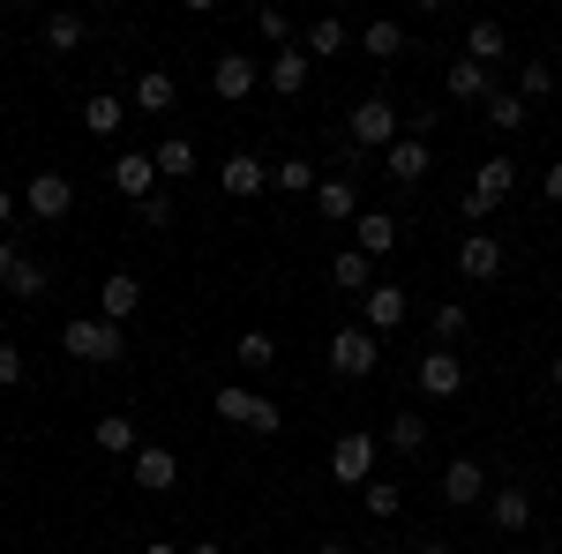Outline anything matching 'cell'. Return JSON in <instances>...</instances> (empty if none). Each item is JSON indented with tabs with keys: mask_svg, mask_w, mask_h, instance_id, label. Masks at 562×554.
<instances>
[{
	"mask_svg": "<svg viewBox=\"0 0 562 554\" xmlns=\"http://www.w3.org/2000/svg\"><path fill=\"white\" fill-rule=\"evenodd\" d=\"M346 143H352V150H368V158H383V150L405 143V113L375 90V98H360V105L346 113Z\"/></svg>",
	"mask_w": 562,
	"mask_h": 554,
	"instance_id": "1",
	"label": "cell"
},
{
	"mask_svg": "<svg viewBox=\"0 0 562 554\" xmlns=\"http://www.w3.org/2000/svg\"><path fill=\"white\" fill-rule=\"evenodd\" d=\"M60 344H68V360H90V368L128 360V330H113L105 315H76V323L60 330Z\"/></svg>",
	"mask_w": 562,
	"mask_h": 554,
	"instance_id": "2",
	"label": "cell"
},
{
	"mask_svg": "<svg viewBox=\"0 0 562 554\" xmlns=\"http://www.w3.org/2000/svg\"><path fill=\"white\" fill-rule=\"evenodd\" d=\"M375 368H383V338L375 330H360V323L352 330H330V375L338 383H368Z\"/></svg>",
	"mask_w": 562,
	"mask_h": 554,
	"instance_id": "3",
	"label": "cell"
},
{
	"mask_svg": "<svg viewBox=\"0 0 562 554\" xmlns=\"http://www.w3.org/2000/svg\"><path fill=\"white\" fill-rule=\"evenodd\" d=\"M211 412H217V420H233V427H256V434H278V427H285V412H278L270 397H256V389H240V383L211 389Z\"/></svg>",
	"mask_w": 562,
	"mask_h": 554,
	"instance_id": "4",
	"label": "cell"
},
{
	"mask_svg": "<svg viewBox=\"0 0 562 554\" xmlns=\"http://www.w3.org/2000/svg\"><path fill=\"white\" fill-rule=\"evenodd\" d=\"M330 479H338V487H368V479H375V434H368V427H346V434L330 442Z\"/></svg>",
	"mask_w": 562,
	"mask_h": 554,
	"instance_id": "5",
	"label": "cell"
},
{
	"mask_svg": "<svg viewBox=\"0 0 562 554\" xmlns=\"http://www.w3.org/2000/svg\"><path fill=\"white\" fill-rule=\"evenodd\" d=\"M510 188H518V166H510V150H503V158H487V166L473 172V188H465V217H487V211H503V203H510Z\"/></svg>",
	"mask_w": 562,
	"mask_h": 554,
	"instance_id": "6",
	"label": "cell"
},
{
	"mask_svg": "<svg viewBox=\"0 0 562 554\" xmlns=\"http://www.w3.org/2000/svg\"><path fill=\"white\" fill-rule=\"evenodd\" d=\"M405 315H413V293H405V285H390V278H375V285L360 293V330H375V338H390Z\"/></svg>",
	"mask_w": 562,
	"mask_h": 554,
	"instance_id": "7",
	"label": "cell"
},
{
	"mask_svg": "<svg viewBox=\"0 0 562 554\" xmlns=\"http://www.w3.org/2000/svg\"><path fill=\"white\" fill-rule=\"evenodd\" d=\"M23 211L45 217V225H60V217L76 211V180H68V172H31V180H23Z\"/></svg>",
	"mask_w": 562,
	"mask_h": 554,
	"instance_id": "8",
	"label": "cell"
},
{
	"mask_svg": "<svg viewBox=\"0 0 562 554\" xmlns=\"http://www.w3.org/2000/svg\"><path fill=\"white\" fill-rule=\"evenodd\" d=\"M413 383H420V397H442V405H450V397L465 389V360H458L450 344H428L420 368H413Z\"/></svg>",
	"mask_w": 562,
	"mask_h": 554,
	"instance_id": "9",
	"label": "cell"
},
{
	"mask_svg": "<svg viewBox=\"0 0 562 554\" xmlns=\"http://www.w3.org/2000/svg\"><path fill=\"white\" fill-rule=\"evenodd\" d=\"M480 510H487V524H495V532H503V540H518L525 524H532V495H525L518 479H495V487H487V502H480Z\"/></svg>",
	"mask_w": 562,
	"mask_h": 554,
	"instance_id": "10",
	"label": "cell"
},
{
	"mask_svg": "<svg viewBox=\"0 0 562 554\" xmlns=\"http://www.w3.org/2000/svg\"><path fill=\"white\" fill-rule=\"evenodd\" d=\"M166 180H158V158L150 150H121L113 158V195H128V203H150Z\"/></svg>",
	"mask_w": 562,
	"mask_h": 554,
	"instance_id": "11",
	"label": "cell"
},
{
	"mask_svg": "<svg viewBox=\"0 0 562 554\" xmlns=\"http://www.w3.org/2000/svg\"><path fill=\"white\" fill-rule=\"evenodd\" d=\"M98 315H105L113 330H128L135 315H143V278H135V270H113V278L98 285Z\"/></svg>",
	"mask_w": 562,
	"mask_h": 554,
	"instance_id": "12",
	"label": "cell"
},
{
	"mask_svg": "<svg viewBox=\"0 0 562 554\" xmlns=\"http://www.w3.org/2000/svg\"><path fill=\"white\" fill-rule=\"evenodd\" d=\"M256 83H262L256 53H217V60H211V90L225 98V105H240V98H248Z\"/></svg>",
	"mask_w": 562,
	"mask_h": 554,
	"instance_id": "13",
	"label": "cell"
},
{
	"mask_svg": "<svg viewBox=\"0 0 562 554\" xmlns=\"http://www.w3.org/2000/svg\"><path fill=\"white\" fill-rule=\"evenodd\" d=\"M217 188H225V195H233V203H256L262 188H270V166H262L256 150H233V158H225V166H217Z\"/></svg>",
	"mask_w": 562,
	"mask_h": 554,
	"instance_id": "14",
	"label": "cell"
},
{
	"mask_svg": "<svg viewBox=\"0 0 562 554\" xmlns=\"http://www.w3.org/2000/svg\"><path fill=\"white\" fill-rule=\"evenodd\" d=\"M352 248H360L368 262H383V256L405 248V233H397V217H390V211H360V217H352Z\"/></svg>",
	"mask_w": 562,
	"mask_h": 554,
	"instance_id": "15",
	"label": "cell"
},
{
	"mask_svg": "<svg viewBox=\"0 0 562 554\" xmlns=\"http://www.w3.org/2000/svg\"><path fill=\"white\" fill-rule=\"evenodd\" d=\"M487 487H495V479H487L480 457H450V465H442V502H458V510L487 502Z\"/></svg>",
	"mask_w": 562,
	"mask_h": 554,
	"instance_id": "16",
	"label": "cell"
},
{
	"mask_svg": "<svg viewBox=\"0 0 562 554\" xmlns=\"http://www.w3.org/2000/svg\"><path fill=\"white\" fill-rule=\"evenodd\" d=\"M503 240H495V233H465V240H458V270H465V278H473V285H495V278H503Z\"/></svg>",
	"mask_w": 562,
	"mask_h": 554,
	"instance_id": "17",
	"label": "cell"
},
{
	"mask_svg": "<svg viewBox=\"0 0 562 554\" xmlns=\"http://www.w3.org/2000/svg\"><path fill=\"white\" fill-rule=\"evenodd\" d=\"M135 487H143V495H166V487H180V457L166 450V442H143V450H135Z\"/></svg>",
	"mask_w": 562,
	"mask_h": 554,
	"instance_id": "18",
	"label": "cell"
},
{
	"mask_svg": "<svg viewBox=\"0 0 562 554\" xmlns=\"http://www.w3.org/2000/svg\"><path fill=\"white\" fill-rule=\"evenodd\" d=\"M128 105L158 121V113H173V105H180V83L166 76V68H143V76H135V90H128Z\"/></svg>",
	"mask_w": 562,
	"mask_h": 554,
	"instance_id": "19",
	"label": "cell"
},
{
	"mask_svg": "<svg viewBox=\"0 0 562 554\" xmlns=\"http://www.w3.org/2000/svg\"><path fill=\"white\" fill-rule=\"evenodd\" d=\"M428 166H435V150L420 143V135H405L397 150H383V172L397 180V188H420V180H428Z\"/></svg>",
	"mask_w": 562,
	"mask_h": 554,
	"instance_id": "20",
	"label": "cell"
},
{
	"mask_svg": "<svg viewBox=\"0 0 562 554\" xmlns=\"http://www.w3.org/2000/svg\"><path fill=\"white\" fill-rule=\"evenodd\" d=\"M442 90H450L458 105H487V98H495V68H480V60H450Z\"/></svg>",
	"mask_w": 562,
	"mask_h": 554,
	"instance_id": "21",
	"label": "cell"
},
{
	"mask_svg": "<svg viewBox=\"0 0 562 554\" xmlns=\"http://www.w3.org/2000/svg\"><path fill=\"white\" fill-rule=\"evenodd\" d=\"M262 76H270V90H278V98H301L307 76H315V60H307L301 45H285V53H270V68H262Z\"/></svg>",
	"mask_w": 562,
	"mask_h": 554,
	"instance_id": "22",
	"label": "cell"
},
{
	"mask_svg": "<svg viewBox=\"0 0 562 554\" xmlns=\"http://www.w3.org/2000/svg\"><path fill=\"white\" fill-rule=\"evenodd\" d=\"M315 211H323V225H352L360 217V180H315Z\"/></svg>",
	"mask_w": 562,
	"mask_h": 554,
	"instance_id": "23",
	"label": "cell"
},
{
	"mask_svg": "<svg viewBox=\"0 0 562 554\" xmlns=\"http://www.w3.org/2000/svg\"><path fill=\"white\" fill-rule=\"evenodd\" d=\"M90 442H98L105 457H135V450H143V434H135L128 412H105V420H90Z\"/></svg>",
	"mask_w": 562,
	"mask_h": 554,
	"instance_id": "24",
	"label": "cell"
},
{
	"mask_svg": "<svg viewBox=\"0 0 562 554\" xmlns=\"http://www.w3.org/2000/svg\"><path fill=\"white\" fill-rule=\"evenodd\" d=\"M346 45H352V31L338 23V15H315V23L301 31V53H307V60H338Z\"/></svg>",
	"mask_w": 562,
	"mask_h": 554,
	"instance_id": "25",
	"label": "cell"
},
{
	"mask_svg": "<svg viewBox=\"0 0 562 554\" xmlns=\"http://www.w3.org/2000/svg\"><path fill=\"white\" fill-rule=\"evenodd\" d=\"M503 53H510V31H503L495 15H480L473 31H465V60H480V68H495Z\"/></svg>",
	"mask_w": 562,
	"mask_h": 554,
	"instance_id": "26",
	"label": "cell"
},
{
	"mask_svg": "<svg viewBox=\"0 0 562 554\" xmlns=\"http://www.w3.org/2000/svg\"><path fill=\"white\" fill-rule=\"evenodd\" d=\"M330 285H338V293H368V285H375V262L360 256V248H338V256H330Z\"/></svg>",
	"mask_w": 562,
	"mask_h": 554,
	"instance_id": "27",
	"label": "cell"
},
{
	"mask_svg": "<svg viewBox=\"0 0 562 554\" xmlns=\"http://www.w3.org/2000/svg\"><path fill=\"white\" fill-rule=\"evenodd\" d=\"M360 53H368V60H397V53H405V23H390V15L360 23Z\"/></svg>",
	"mask_w": 562,
	"mask_h": 554,
	"instance_id": "28",
	"label": "cell"
},
{
	"mask_svg": "<svg viewBox=\"0 0 562 554\" xmlns=\"http://www.w3.org/2000/svg\"><path fill=\"white\" fill-rule=\"evenodd\" d=\"M83 38H90V23L76 8H53V15H45V45H53V53H83Z\"/></svg>",
	"mask_w": 562,
	"mask_h": 554,
	"instance_id": "29",
	"label": "cell"
},
{
	"mask_svg": "<svg viewBox=\"0 0 562 554\" xmlns=\"http://www.w3.org/2000/svg\"><path fill=\"white\" fill-rule=\"evenodd\" d=\"M121 121H128V105H121L113 90L83 98V135H121Z\"/></svg>",
	"mask_w": 562,
	"mask_h": 554,
	"instance_id": "30",
	"label": "cell"
},
{
	"mask_svg": "<svg viewBox=\"0 0 562 554\" xmlns=\"http://www.w3.org/2000/svg\"><path fill=\"white\" fill-rule=\"evenodd\" d=\"M390 450H397V457H420V450H428V420H420V412H390Z\"/></svg>",
	"mask_w": 562,
	"mask_h": 554,
	"instance_id": "31",
	"label": "cell"
},
{
	"mask_svg": "<svg viewBox=\"0 0 562 554\" xmlns=\"http://www.w3.org/2000/svg\"><path fill=\"white\" fill-rule=\"evenodd\" d=\"M360 510L375 517V524H390V517L405 510V487H397V479H368V487H360Z\"/></svg>",
	"mask_w": 562,
	"mask_h": 554,
	"instance_id": "32",
	"label": "cell"
},
{
	"mask_svg": "<svg viewBox=\"0 0 562 554\" xmlns=\"http://www.w3.org/2000/svg\"><path fill=\"white\" fill-rule=\"evenodd\" d=\"M150 158H158V180H188V172H195V143H188V135H166Z\"/></svg>",
	"mask_w": 562,
	"mask_h": 554,
	"instance_id": "33",
	"label": "cell"
},
{
	"mask_svg": "<svg viewBox=\"0 0 562 554\" xmlns=\"http://www.w3.org/2000/svg\"><path fill=\"white\" fill-rule=\"evenodd\" d=\"M480 113H487V128L518 135V128H525V113H532V105H525L518 90H495V98H487V105H480Z\"/></svg>",
	"mask_w": 562,
	"mask_h": 554,
	"instance_id": "34",
	"label": "cell"
},
{
	"mask_svg": "<svg viewBox=\"0 0 562 554\" xmlns=\"http://www.w3.org/2000/svg\"><path fill=\"white\" fill-rule=\"evenodd\" d=\"M555 83H562V76L548 68V60H525V68H518V98H525V105H540V98H555Z\"/></svg>",
	"mask_w": 562,
	"mask_h": 554,
	"instance_id": "35",
	"label": "cell"
},
{
	"mask_svg": "<svg viewBox=\"0 0 562 554\" xmlns=\"http://www.w3.org/2000/svg\"><path fill=\"white\" fill-rule=\"evenodd\" d=\"M270 188L278 195H315V166L307 158H285V166H270Z\"/></svg>",
	"mask_w": 562,
	"mask_h": 554,
	"instance_id": "36",
	"label": "cell"
},
{
	"mask_svg": "<svg viewBox=\"0 0 562 554\" xmlns=\"http://www.w3.org/2000/svg\"><path fill=\"white\" fill-rule=\"evenodd\" d=\"M233 360H240V368H270V360H278V338H270V330H240V338H233Z\"/></svg>",
	"mask_w": 562,
	"mask_h": 554,
	"instance_id": "37",
	"label": "cell"
},
{
	"mask_svg": "<svg viewBox=\"0 0 562 554\" xmlns=\"http://www.w3.org/2000/svg\"><path fill=\"white\" fill-rule=\"evenodd\" d=\"M428 330H435V344H458V338H465V330H473V315H465L458 299H442V307H435V315H428Z\"/></svg>",
	"mask_w": 562,
	"mask_h": 554,
	"instance_id": "38",
	"label": "cell"
},
{
	"mask_svg": "<svg viewBox=\"0 0 562 554\" xmlns=\"http://www.w3.org/2000/svg\"><path fill=\"white\" fill-rule=\"evenodd\" d=\"M45 285H53V278H45V262H31V256H23V270H15V278H8V293H15V299H38Z\"/></svg>",
	"mask_w": 562,
	"mask_h": 554,
	"instance_id": "39",
	"label": "cell"
},
{
	"mask_svg": "<svg viewBox=\"0 0 562 554\" xmlns=\"http://www.w3.org/2000/svg\"><path fill=\"white\" fill-rule=\"evenodd\" d=\"M256 23H262V38L278 45V53H285V45H301V38H293V15H285V8H262Z\"/></svg>",
	"mask_w": 562,
	"mask_h": 554,
	"instance_id": "40",
	"label": "cell"
},
{
	"mask_svg": "<svg viewBox=\"0 0 562 554\" xmlns=\"http://www.w3.org/2000/svg\"><path fill=\"white\" fill-rule=\"evenodd\" d=\"M135 225H150V233H166V225H173V195L158 188L150 203H135Z\"/></svg>",
	"mask_w": 562,
	"mask_h": 554,
	"instance_id": "41",
	"label": "cell"
},
{
	"mask_svg": "<svg viewBox=\"0 0 562 554\" xmlns=\"http://www.w3.org/2000/svg\"><path fill=\"white\" fill-rule=\"evenodd\" d=\"M0 389H23V352L0 338Z\"/></svg>",
	"mask_w": 562,
	"mask_h": 554,
	"instance_id": "42",
	"label": "cell"
},
{
	"mask_svg": "<svg viewBox=\"0 0 562 554\" xmlns=\"http://www.w3.org/2000/svg\"><path fill=\"white\" fill-rule=\"evenodd\" d=\"M540 195H548V203H555V211H562V158H555V166H548V180H540Z\"/></svg>",
	"mask_w": 562,
	"mask_h": 554,
	"instance_id": "43",
	"label": "cell"
},
{
	"mask_svg": "<svg viewBox=\"0 0 562 554\" xmlns=\"http://www.w3.org/2000/svg\"><path fill=\"white\" fill-rule=\"evenodd\" d=\"M15 270H23V256H15V240H0V285H8Z\"/></svg>",
	"mask_w": 562,
	"mask_h": 554,
	"instance_id": "44",
	"label": "cell"
},
{
	"mask_svg": "<svg viewBox=\"0 0 562 554\" xmlns=\"http://www.w3.org/2000/svg\"><path fill=\"white\" fill-rule=\"evenodd\" d=\"M315 554H352L346 540H330V532H323V540H315Z\"/></svg>",
	"mask_w": 562,
	"mask_h": 554,
	"instance_id": "45",
	"label": "cell"
},
{
	"mask_svg": "<svg viewBox=\"0 0 562 554\" xmlns=\"http://www.w3.org/2000/svg\"><path fill=\"white\" fill-rule=\"evenodd\" d=\"M143 554H188V547H173V540H143Z\"/></svg>",
	"mask_w": 562,
	"mask_h": 554,
	"instance_id": "46",
	"label": "cell"
},
{
	"mask_svg": "<svg viewBox=\"0 0 562 554\" xmlns=\"http://www.w3.org/2000/svg\"><path fill=\"white\" fill-rule=\"evenodd\" d=\"M8 217H15V188H0V225H8Z\"/></svg>",
	"mask_w": 562,
	"mask_h": 554,
	"instance_id": "47",
	"label": "cell"
},
{
	"mask_svg": "<svg viewBox=\"0 0 562 554\" xmlns=\"http://www.w3.org/2000/svg\"><path fill=\"white\" fill-rule=\"evenodd\" d=\"M188 554H225V547H217V540H188Z\"/></svg>",
	"mask_w": 562,
	"mask_h": 554,
	"instance_id": "48",
	"label": "cell"
},
{
	"mask_svg": "<svg viewBox=\"0 0 562 554\" xmlns=\"http://www.w3.org/2000/svg\"><path fill=\"white\" fill-rule=\"evenodd\" d=\"M548 383H555V389H562V352H555V360H548Z\"/></svg>",
	"mask_w": 562,
	"mask_h": 554,
	"instance_id": "49",
	"label": "cell"
},
{
	"mask_svg": "<svg viewBox=\"0 0 562 554\" xmlns=\"http://www.w3.org/2000/svg\"><path fill=\"white\" fill-rule=\"evenodd\" d=\"M413 554H450V547H442V540H420V547H413Z\"/></svg>",
	"mask_w": 562,
	"mask_h": 554,
	"instance_id": "50",
	"label": "cell"
}]
</instances>
